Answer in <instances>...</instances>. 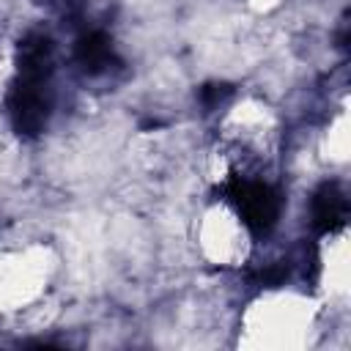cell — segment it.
I'll use <instances>...</instances> for the list:
<instances>
[{
  "label": "cell",
  "instance_id": "6da1fadb",
  "mask_svg": "<svg viewBox=\"0 0 351 351\" xmlns=\"http://www.w3.org/2000/svg\"><path fill=\"white\" fill-rule=\"evenodd\" d=\"M8 115L19 137H38L52 115V77L16 74L8 90Z\"/></svg>",
  "mask_w": 351,
  "mask_h": 351
},
{
  "label": "cell",
  "instance_id": "7a4b0ae2",
  "mask_svg": "<svg viewBox=\"0 0 351 351\" xmlns=\"http://www.w3.org/2000/svg\"><path fill=\"white\" fill-rule=\"evenodd\" d=\"M228 197L233 200L241 222L255 239L269 236L274 230L282 211V197L274 186L263 181H233L228 186Z\"/></svg>",
  "mask_w": 351,
  "mask_h": 351
},
{
  "label": "cell",
  "instance_id": "3957f363",
  "mask_svg": "<svg viewBox=\"0 0 351 351\" xmlns=\"http://www.w3.org/2000/svg\"><path fill=\"white\" fill-rule=\"evenodd\" d=\"M74 63L85 77H104L123 66L112 38L104 30H85L74 41Z\"/></svg>",
  "mask_w": 351,
  "mask_h": 351
},
{
  "label": "cell",
  "instance_id": "277c9868",
  "mask_svg": "<svg viewBox=\"0 0 351 351\" xmlns=\"http://www.w3.org/2000/svg\"><path fill=\"white\" fill-rule=\"evenodd\" d=\"M310 219H313V228L318 233H324V236L337 233V230L346 228V219H348V197H346V189L337 181H324L313 192Z\"/></svg>",
  "mask_w": 351,
  "mask_h": 351
},
{
  "label": "cell",
  "instance_id": "5b68a950",
  "mask_svg": "<svg viewBox=\"0 0 351 351\" xmlns=\"http://www.w3.org/2000/svg\"><path fill=\"white\" fill-rule=\"evenodd\" d=\"M55 71V44L44 30H30L16 47V74L52 77Z\"/></svg>",
  "mask_w": 351,
  "mask_h": 351
},
{
  "label": "cell",
  "instance_id": "8992f818",
  "mask_svg": "<svg viewBox=\"0 0 351 351\" xmlns=\"http://www.w3.org/2000/svg\"><path fill=\"white\" fill-rule=\"evenodd\" d=\"M233 93H236V88L230 82H206L197 90V101L206 112H217L233 99Z\"/></svg>",
  "mask_w": 351,
  "mask_h": 351
},
{
  "label": "cell",
  "instance_id": "52a82bcc",
  "mask_svg": "<svg viewBox=\"0 0 351 351\" xmlns=\"http://www.w3.org/2000/svg\"><path fill=\"white\" fill-rule=\"evenodd\" d=\"M285 277H288V266H285V261H280V263H271L269 269H263L258 274V282L266 288H274V285H282Z\"/></svg>",
  "mask_w": 351,
  "mask_h": 351
},
{
  "label": "cell",
  "instance_id": "ba28073f",
  "mask_svg": "<svg viewBox=\"0 0 351 351\" xmlns=\"http://www.w3.org/2000/svg\"><path fill=\"white\" fill-rule=\"evenodd\" d=\"M337 47H340V49L348 47V19L340 22V30H337Z\"/></svg>",
  "mask_w": 351,
  "mask_h": 351
}]
</instances>
